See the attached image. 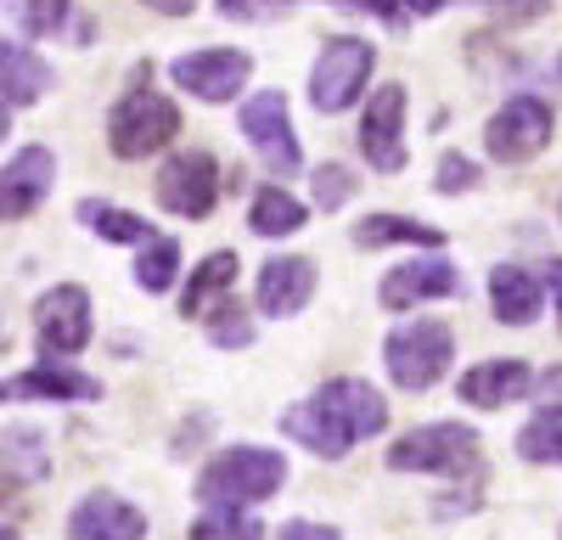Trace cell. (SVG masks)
<instances>
[{"mask_svg": "<svg viewBox=\"0 0 562 540\" xmlns=\"http://www.w3.org/2000/svg\"><path fill=\"white\" fill-rule=\"evenodd\" d=\"M383 428H389V405H383L378 389L360 383V378H338V383H326L321 394L299 400L293 412H281V434L299 439L304 450H315V457H326V462L349 457L355 439H371Z\"/></svg>", "mask_w": 562, "mask_h": 540, "instance_id": "obj_1", "label": "cell"}, {"mask_svg": "<svg viewBox=\"0 0 562 540\" xmlns=\"http://www.w3.org/2000/svg\"><path fill=\"white\" fill-rule=\"evenodd\" d=\"M281 484H288V462L276 457V450L265 445H237L225 450V457H214L198 479V495L209 507H248V502H265V495H276Z\"/></svg>", "mask_w": 562, "mask_h": 540, "instance_id": "obj_2", "label": "cell"}, {"mask_svg": "<svg viewBox=\"0 0 562 540\" xmlns=\"http://www.w3.org/2000/svg\"><path fill=\"white\" fill-rule=\"evenodd\" d=\"M383 360H389V378L405 389V394H422L434 389L450 360H456V333L445 322H428V315H416V322L394 327L389 344H383Z\"/></svg>", "mask_w": 562, "mask_h": 540, "instance_id": "obj_3", "label": "cell"}, {"mask_svg": "<svg viewBox=\"0 0 562 540\" xmlns=\"http://www.w3.org/2000/svg\"><path fill=\"white\" fill-rule=\"evenodd\" d=\"M175 135H180L175 102L158 97V90H147V85L124 90V97L113 102V113H108V147L119 158H147V153L169 147Z\"/></svg>", "mask_w": 562, "mask_h": 540, "instance_id": "obj_4", "label": "cell"}, {"mask_svg": "<svg viewBox=\"0 0 562 540\" xmlns=\"http://www.w3.org/2000/svg\"><path fill=\"white\" fill-rule=\"evenodd\" d=\"M371 68H378V45H366L355 34H338L321 45V57L310 68V102L321 113H344L360 102V90L371 79Z\"/></svg>", "mask_w": 562, "mask_h": 540, "instance_id": "obj_5", "label": "cell"}, {"mask_svg": "<svg viewBox=\"0 0 562 540\" xmlns=\"http://www.w3.org/2000/svg\"><path fill=\"white\" fill-rule=\"evenodd\" d=\"M389 468L394 473H461V468H479V434L461 428V423L411 428V434L394 439Z\"/></svg>", "mask_w": 562, "mask_h": 540, "instance_id": "obj_6", "label": "cell"}, {"mask_svg": "<svg viewBox=\"0 0 562 540\" xmlns=\"http://www.w3.org/2000/svg\"><path fill=\"white\" fill-rule=\"evenodd\" d=\"M551 130H557V113L546 97H535V90H524V97H506V108L490 119L484 130V147L490 158L501 164H529L551 147Z\"/></svg>", "mask_w": 562, "mask_h": 540, "instance_id": "obj_7", "label": "cell"}, {"mask_svg": "<svg viewBox=\"0 0 562 540\" xmlns=\"http://www.w3.org/2000/svg\"><path fill=\"white\" fill-rule=\"evenodd\" d=\"M34 344L45 360H68L90 344V293L63 282L34 304Z\"/></svg>", "mask_w": 562, "mask_h": 540, "instance_id": "obj_8", "label": "cell"}, {"mask_svg": "<svg viewBox=\"0 0 562 540\" xmlns=\"http://www.w3.org/2000/svg\"><path fill=\"white\" fill-rule=\"evenodd\" d=\"M243 135L276 175L299 169V135H293V113H288V97H281V90H254V97L243 102Z\"/></svg>", "mask_w": 562, "mask_h": 540, "instance_id": "obj_9", "label": "cell"}, {"mask_svg": "<svg viewBox=\"0 0 562 540\" xmlns=\"http://www.w3.org/2000/svg\"><path fill=\"white\" fill-rule=\"evenodd\" d=\"M405 85H378L371 90V108L360 119V153L371 169H383V175H400L405 169Z\"/></svg>", "mask_w": 562, "mask_h": 540, "instance_id": "obj_10", "label": "cell"}, {"mask_svg": "<svg viewBox=\"0 0 562 540\" xmlns=\"http://www.w3.org/2000/svg\"><path fill=\"white\" fill-rule=\"evenodd\" d=\"M158 203L180 220H203L220 203V169L209 153H175L158 169Z\"/></svg>", "mask_w": 562, "mask_h": 540, "instance_id": "obj_11", "label": "cell"}, {"mask_svg": "<svg viewBox=\"0 0 562 540\" xmlns=\"http://www.w3.org/2000/svg\"><path fill=\"white\" fill-rule=\"evenodd\" d=\"M169 74H175L180 90H192L198 102H231L248 85L254 57L248 52H192V57H175Z\"/></svg>", "mask_w": 562, "mask_h": 540, "instance_id": "obj_12", "label": "cell"}, {"mask_svg": "<svg viewBox=\"0 0 562 540\" xmlns=\"http://www.w3.org/2000/svg\"><path fill=\"white\" fill-rule=\"evenodd\" d=\"M450 293H461V270H456L450 259H411V265H394L389 277H383V288H378L383 310H411V304H422V299H450Z\"/></svg>", "mask_w": 562, "mask_h": 540, "instance_id": "obj_13", "label": "cell"}, {"mask_svg": "<svg viewBox=\"0 0 562 540\" xmlns=\"http://www.w3.org/2000/svg\"><path fill=\"white\" fill-rule=\"evenodd\" d=\"M68 540H147V513L124 495H85L68 518Z\"/></svg>", "mask_w": 562, "mask_h": 540, "instance_id": "obj_14", "label": "cell"}, {"mask_svg": "<svg viewBox=\"0 0 562 540\" xmlns=\"http://www.w3.org/2000/svg\"><path fill=\"white\" fill-rule=\"evenodd\" d=\"M310 293H315V265H310V259L281 254V259H265V265H259L254 299H259L265 315H299V310L310 304Z\"/></svg>", "mask_w": 562, "mask_h": 540, "instance_id": "obj_15", "label": "cell"}, {"mask_svg": "<svg viewBox=\"0 0 562 540\" xmlns=\"http://www.w3.org/2000/svg\"><path fill=\"white\" fill-rule=\"evenodd\" d=\"M535 389V372L524 367V360H484V367H473L461 378V400L467 405H484V412H495V405H512L518 394Z\"/></svg>", "mask_w": 562, "mask_h": 540, "instance_id": "obj_16", "label": "cell"}, {"mask_svg": "<svg viewBox=\"0 0 562 540\" xmlns=\"http://www.w3.org/2000/svg\"><path fill=\"white\" fill-rule=\"evenodd\" d=\"M540 293H546V282L524 265L490 270V304H495V322H506V327H529L540 315Z\"/></svg>", "mask_w": 562, "mask_h": 540, "instance_id": "obj_17", "label": "cell"}, {"mask_svg": "<svg viewBox=\"0 0 562 540\" xmlns=\"http://www.w3.org/2000/svg\"><path fill=\"white\" fill-rule=\"evenodd\" d=\"M57 180V158L45 147H23L12 164H7V220H23L40 209V198L52 192Z\"/></svg>", "mask_w": 562, "mask_h": 540, "instance_id": "obj_18", "label": "cell"}, {"mask_svg": "<svg viewBox=\"0 0 562 540\" xmlns=\"http://www.w3.org/2000/svg\"><path fill=\"white\" fill-rule=\"evenodd\" d=\"M7 400H97L102 383L97 378H85V372H68V367H34L23 378H7V389H0Z\"/></svg>", "mask_w": 562, "mask_h": 540, "instance_id": "obj_19", "label": "cell"}, {"mask_svg": "<svg viewBox=\"0 0 562 540\" xmlns=\"http://www.w3.org/2000/svg\"><path fill=\"white\" fill-rule=\"evenodd\" d=\"M0 90H7V108H29L52 90V68H45L29 45L7 40L0 45Z\"/></svg>", "mask_w": 562, "mask_h": 540, "instance_id": "obj_20", "label": "cell"}, {"mask_svg": "<svg viewBox=\"0 0 562 540\" xmlns=\"http://www.w3.org/2000/svg\"><path fill=\"white\" fill-rule=\"evenodd\" d=\"M231 282H237V254H209V259L192 270V282H186L180 310L198 315V322H209V315L231 299Z\"/></svg>", "mask_w": 562, "mask_h": 540, "instance_id": "obj_21", "label": "cell"}, {"mask_svg": "<svg viewBox=\"0 0 562 540\" xmlns=\"http://www.w3.org/2000/svg\"><path fill=\"white\" fill-rule=\"evenodd\" d=\"M355 243H360V248H389V243L439 248L445 232H439V225H422V220H405V214H366V220L355 225Z\"/></svg>", "mask_w": 562, "mask_h": 540, "instance_id": "obj_22", "label": "cell"}, {"mask_svg": "<svg viewBox=\"0 0 562 540\" xmlns=\"http://www.w3.org/2000/svg\"><path fill=\"white\" fill-rule=\"evenodd\" d=\"M248 225L259 237H293L299 225H304V203L288 192V187H265L248 209Z\"/></svg>", "mask_w": 562, "mask_h": 540, "instance_id": "obj_23", "label": "cell"}, {"mask_svg": "<svg viewBox=\"0 0 562 540\" xmlns=\"http://www.w3.org/2000/svg\"><path fill=\"white\" fill-rule=\"evenodd\" d=\"M79 220L90 225V232H102L108 243H140V248L153 243V225L140 220V214H130V209H113V203H97V198H90V203H79Z\"/></svg>", "mask_w": 562, "mask_h": 540, "instance_id": "obj_24", "label": "cell"}, {"mask_svg": "<svg viewBox=\"0 0 562 540\" xmlns=\"http://www.w3.org/2000/svg\"><path fill=\"white\" fill-rule=\"evenodd\" d=\"M518 450H524V462H562V405H546V412L518 434Z\"/></svg>", "mask_w": 562, "mask_h": 540, "instance_id": "obj_25", "label": "cell"}, {"mask_svg": "<svg viewBox=\"0 0 562 540\" xmlns=\"http://www.w3.org/2000/svg\"><path fill=\"white\" fill-rule=\"evenodd\" d=\"M175 270H180V248L169 237H153L147 254H140V265H135V288L140 293H169L175 288Z\"/></svg>", "mask_w": 562, "mask_h": 540, "instance_id": "obj_26", "label": "cell"}, {"mask_svg": "<svg viewBox=\"0 0 562 540\" xmlns=\"http://www.w3.org/2000/svg\"><path fill=\"white\" fill-rule=\"evenodd\" d=\"M192 540H265V529L248 513H237V507H209L192 524Z\"/></svg>", "mask_w": 562, "mask_h": 540, "instance_id": "obj_27", "label": "cell"}, {"mask_svg": "<svg viewBox=\"0 0 562 540\" xmlns=\"http://www.w3.org/2000/svg\"><path fill=\"white\" fill-rule=\"evenodd\" d=\"M7 473L18 484L45 473V450H40V434L34 428H7Z\"/></svg>", "mask_w": 562, "mask_h": 540, "instance_id": "obj_28", "label": "cell"}, {"mask_svg": "<svg viewBox=\"0 0 562 540\" xmlns=\"http://www.w3.org/2000/svg\"><path fill=\"white\" fill-rule=\"evenodd\" d=\"M209 338H214L220 349H243V344H254V322L243 315L237 299H225V304L209 315Z\"/></svg>", "mask_w": 562, "mask_h": 540, "instance_id": "obj_29", "label": "cell"}, {"mask_svg": "<svg viewBox=\"0 0 562 540\" xmlns=\"http://www.w3.org/2000/svg\"><path fill=\"white\" fill-rule=\"evenodd\" d=\"M349 192H355V180H349V169H344V164L315 169V203H321V209H344V203H349Z\"/></svg>", "mask_w": 562, "mask_h": 540, "instance_id": "obj_30", "label": "cell"}, {"mask_svg": "<svg viewBox=\"0 0 562 540\" xmlns=\"http://www.w3.org/2000/svg\"><path fill=\"white\" fill-rule=\"evenodd\" d=\"M473 187H479V164L461 158V153H445L439 158V192L456 198V192H473Z\"/></svg>", "mask_w": 562, "mask_h": 540, "instance_id": "obj_31", "label": "cell"}, {"mask_svg": "<svg viewBox=\"0 0 562 540\" xmlns=\"http://www.w3.org/2000/svg\"><path fill=\"white\" fill-rule=\"evenodd\" d=\"M68 18V0H29V34H57Z\"/></svg>", "mask_w": 562, "mask_h": 540, "instance_id": "obj_32", "label": "cell"}, {"mask_svg": "<svg viewBox=\"0 0 562 540\" xmlns=\"http://www.w3.org/2000/svg\"><path fill=\"white\" fill-rule=\"evenodd\" d=\"M276 540H338V529H333V524H304V518H293V524H281Z\"/></svg>", "mask_w": 562, "mask_h": 540, "instance_id": "obj_33", "label": "cell"}, {"mask_svg": "<svg viewBox=\"0 0 562 540\" xmlns=\"http://www.w3.org/2000/svg\"><path fill=\"white\" fill-rule=\"evenodd\" d=\"M490 12H506V18H540L546 0H484Z\"/></svg>", "mask_w": 562, "mask_h": 540, "instance_id": "obj_34", "label": "cell"}, {"mask_svg": "<svg viewBox=\"0 0 562 540\" xmlns=\"http://www.w3.org/2000/svg\"><path fill=\"white\" fill-rule=\"evenodd\" d=\"M535 389H540V400H546V405H562V367H551Z\"/></svg>", "mask_w": 562, "mask_h": 540, "instance_id": "obj_35", "label": "cell"}, {"mask_svg": "<svg viewBox=\"0 0 562 540\" xmlns=\"http://www.w3.org/2000/svg\"><path fill=\"white\" fill-rule=\"evenodd\" d=\"M546 288H551V299H557V315H562V259H551V265H546Z\"/></svg>", "mask_w": 562, "mask_h": 540, "instance_id": "obj_36", "label": "cell"}, {"mask_svg": "<svg viewBox=\"0 0 562 540\" xmlns=\"http://www.w3.org/2000/svg\"><path fill=\"white\" fill-rule=\"evenodd\" d=\"M147 7L164 12V18H186V12H192V0H147Z\"/></svg>", "mask_w": 562, "mask_h": 540, "instance_id": "obj_37", "label": "cell"}, {"mask_svg": "<svg viewBox=\"0 0 562 540\" xmlns=\"http://www.w3.org/2000/svg\"><path fill=\"white\" fill-rule=\"evenodd\" d=\"M225 18H254V0H220Z\"/></svg>", "mask_w": 562, "mask_h": 540, "instance_id": "obj_38", "label": "cell"}, {"mask_svg": "<svg viewBox=\"0 0 562 540\" xmlns=\"http://www.w3.org/2000/svg\"><path fill=\"white\" fill-rule=\"evenodd\" d=\"M445 7V0H405V12H416V18H434Z\"/></svg>", "mask_w": 562, "mask_h": 540, "instance_id": "obj_39", "label": "cell"}, {"mask_svg": "<svg viewBox=\"0 0 562 540\" xmlns=\"http://www.w3.org/2000/svg\"><path fill=\"white\" fill-rule=\"evenodd\" d=\"M344 7H360V12H383V18H394L389 0H344Z\"/></svg>", "mask_w": 562, "mask_h": 540, "instance_id": "obj_40", "label": "cell"}, {"mask_svg": "<svg viewBox=\"0 0 562 540\" xmlns=\"http://www.w3.org/2000/svg\"><path fill=\"white\" fill-rule=\"evenodd\" d=\"M0 540H18V535H12V529H7V535H0Z\"/></svg>", "mask_w": 562, "mask_h": 540, "instance_id": "obj_41", "label": "cell"}, {"mask_svg": "<svg viewBox=\"0 0 562 540\" xmlns=\"http://www.w3.org/2000/svg\"><path fill=\"white\" fill-rule=\"evenodd\" d=\"M557 79H562V57H557Z\"/></svg>", "mask_w": 562, "mask_h": 540, "instance_id": "obj_42", "label": "cell"}]
</instances>
